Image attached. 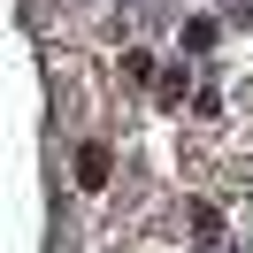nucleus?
Returning <instances> with one entry per match:
<instances>
[{
	"mask_svg": "<svg viewBox=\"0 0 253 253\" xmlns=\"http://www.w3.org/2000/svg\"><path fill=\"white\" fill-rule=\"evenodd\" d=\"M77 169H84V184H108V146H84Z\"/></svg>",
	"mask_w": 253,
	"mask_h": 253,
	"instance_id": "f257e3e1",
	"label": "nucleus"
}]
</instances>
